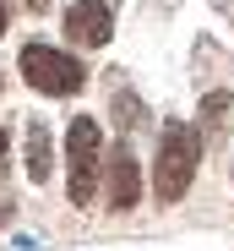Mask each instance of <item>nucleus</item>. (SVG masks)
Instances as JSON below:
<instances>
[{
    "mask_svg": "<svg viewBox=\"0 0 234 251\" xmlns=\"http://www.w3.org/2000/svg\"><path fill=\"white\" fill-rule=\"evenodd\" d=\"M27 11H49V0H27Z\"/></svg>",
    "mask_w": 234,
    "mask_h": 251,
    "instance_id": "nucleus-10",
    "label": "nucleus"
},
{
    "mask_svg": "<svg viewBox=\"0 0 234 251\" xmlns=\"http://www.w3.org/2000/svg\"><path fill=\"white\" fill-rule=\"evenodd\" d=\"M17 66H22V76L33 82V88H38V93H49V99H71V93L87 82L82 60L65 55V50H49V44H22Z\"/></svg>",
    "mask_w": 234,
    "mask_h": 251,
    "instance_id": "nucleus-3",
    "label": "nucleus"
},
{
    "mask_svg": "<svg viewBox=\"0 0 234 251\" xmlns=\"http://www.w3.org/2000/svg\"><path fill=\"white\" fill-rule=\"evenodd\" d=\"M6 148H11V142H6V131H0V170H6Z\"/></svg>",
    "mask_w": 234,
    "mask_h": 251,
    "instance_id": "nucleus-9",
    "label": "nucleus"
},
{
    "mask_svg": "<svg viewBox=\"0 0 234 251\" xmlns=\"http://www.w3.org/2000/svg\"><path fill=\"white\" fill-rule=\"evenodd\" d=\"M65 38L71 44H82V50H98L114 38V11H109V0H76V6L65 11Z\"/></svg>",
    "mask_w": 234,
    "mask_h": 251,
    "instance_id": "nucleus-4",
    "label": "nucleus"
},
{
    "mask_svg": "<svg viewBox=\"0 0 234 251\" xmlns=\"http://www.w3.org/2000/svg\"><path fill=\"white\" fill-rule=\"evenodd\" d=\"M229 109H234V99H229V93H218V99H207V104H202V120H207V131H223Z\"/></svg>",
    "mask_w": 234,
    "mask_h": 251,
    "instance_id": "nucleus-7",
    "label": "nucleus"
},
{
    "mask_svg": "<svg viewBox=\"0 0 234 251\" xmlns=\"http://www.w3.org/2000/svg\"><path fill=\"white\" fill-rule=\"evenodd\" d=\"M114 120H142V99H131V93H114Z\"/></svg>",
    "mask_w": 234,
    "mask_h": 251,
    "instance_id": "nucleus-8",
    "label": "nucleus"
},
{
    "mask_svg": "<svg viewBox=\"0 0 234 251\" xmlns=\"http://www.w3.org/2000/svg\"><path fill=\"white\" fill-rule=\"evenodd\" d=\"M98 175H104V131L98 120L76 115L65 120V197L76 207H87L98 197Z\"/></svg>",
    "mask_w": 234,
    "mask_h": 251,
    "instance_id": "nucleus-2",
    "label": "nucleus"
},
{
    "mask_svg": "<svg viewBox=\"0 0 234 251\" xmlns=\"http://www.w3.org/2000/svg\"><path fill=\"white\" fill-rule=\"evenodd\" d=\"M136 202H142V170H136L131 148H120L109 158V213H131Z\"/></svg>",
    "mask_w": 234,
    "mask_h": 251,
    "instance_id": "nucleus-5",
    "label": "nucleus"
},
{
    "mask_svg": "<svg viewBox=\"0 0 234 251\" xmlns=\"http://www.w3.org/2000/svg\"><path fill=\"white\" fill-rule=\"evenodd\" d=\"M202 170V131L185 120H169V131L158 142V164H152V191H158V202H180L191 191V180H196Z\"/></svg>",
    "mask_w": 234,
    "mask_h": 251,
    "instance_id": "nucleus-1",
    "label": "nucleus"
},
{
    "mask_svg": "<svg viewBox=\"0 0 234 251\" xmlns=\"http://www.w3.org/2000/svg\"><path fill=\"white\" fill-rule=\"evenodd\" d=\"M0 33H6V0H0Z\"/></svg>",
    "mask_w": 234,
    "mask_h": 251,
    "instance_id": "nucleus-11",
    "label": "nucleus"
},
{
    "mask_svg": "<svg viewBox=\"0 0 234 251\" xmlns=\"http://www.w3.org/2000/svg\"><path fill=\"white\" fill-rule=\"evenodd\" d=\"M49 170H55V137H49L44 120H27V180L44 186Z\"/></svg>",
    "mask_w": 234,
    "mask_h": 251,
    "instance_id": "nucleus-6",
    "label": "nucleus"
}]
</instances>
